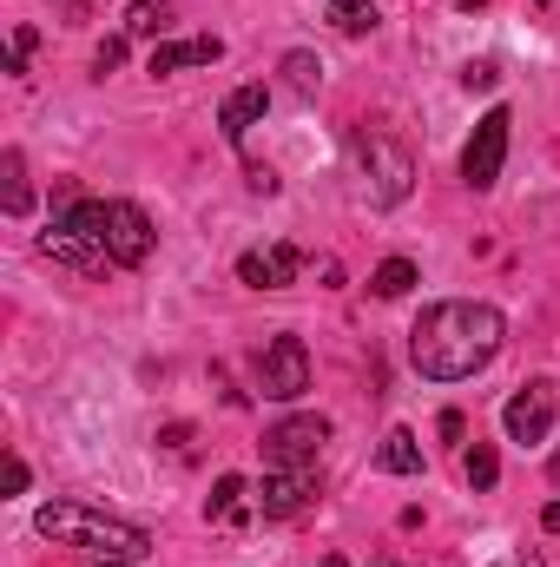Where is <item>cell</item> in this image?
Returning <instances> with one entry per match:
<instances>
[{
    "instance_id": "6da1fadb",
    "label": "cell",
    "mask_w": 560,
    "mask_h": 567,
    "mask_svg": "<svg viewBox=\"0 0 560 567\" xmlns=\"http://www.w3.org/2000/svg\"><path fill=\"white\" fill-rule=\"evenodd\" d=\"M508 343V317L481 297H442L428 303L409 330V363L428 383H462L475 370H488Z\"/></svg>"
},
{
    "instance_id": "7a4b0ae2",
    "label": "cell",
    "mask_w": 560,
    "mask_h": 567,
    "mask_svg": "<svg viewBox=\"0 0 560 567\" xmlns=\"http://www.w3.org/2000/svg\"><path fill=\"white\" fill-rule=\"evenodd\" d=\"M53 225H66V231H80V238H93L120 271H139L145 258H152V245H158L152 218H145L133 198H86V192H60Z\"/></svg>"
},
{
    "instance_id": "3957f363",
    "label": "cell",
    "mask_w": 560,
    "mask_h": 567,
    "mask_svg": "<svg viewBox=\"0 0 560 567\" xmlns=\"http://www.w3.org/2000/svg\"><path fill=\"white\" fill-rule=\"evenodd\" d=\"M33 528H40L53 548H93V555H106V561H139L145 548H152V535H145L139 522H120V515H106V508H86V502H46V508L33 515Z\"/></svg>"
},
{
    "instance_id": "277c9868",
    "label": "cell",
    "mask_w": 560,
    "mask_h": 567,
    "mask_svg": "<svg viewBox=\"0 0 560 567\" xmlns=\"http://www.w3.org/2000/svg\"><path fill=\"white\" fill-rule=\"evenodd\" d=\"M251 377H258V396L265 403H297L303 390H310V350H303V337H271L265 350H258V363H251Z\"/></svg>"
},
{
    "instance_id": "5b68a950",
    "label": "cell",
    "mask_w": 560,
    "mask_h": 567,
    "mask_svg": "<svg viewBox=\"0 0 560 567\" xmlns=\"http://www.w3.org/2000/svg\"><path fill=\"white\" fill-rule=\"evenodd\" d=\"M508 133H515V113H508V106H488V113L475 120V133L462 145V185H468V192H488V185L501 178V165H508Z\"/></svg>"
},
{
    "instance_id": "8992f818",
    "label": "cell",
    "mask_w": 560,
    "mask_h": 567,
    "mask_svg": "<svg viewBox=\"0 0 560 567\" xmlns=\"http://www.w3.org/2000/svg\"><path fill=\"white\" fill-rule=\"evenodd\" d=\"M356 158H363V172H370V198H376V205H403V198H409L416 165H409V152L396 140L363 133V140H356Z\"/></svg>"
},
{
    "instance_id": "52a82bcc",
    "label": "cell",
    "mask_w": 560,
    "mask_h": 567,
    "mask_svg": "<svg viewBox=\"0 0 560 567\" xmlns=\"http://www.w3.org/2000/svg\"><path fill=\"white\" fill-rule=\"evenodd\" d=\"M317 488H323V468L310 462V468H265V482H258V515L265 522H290V515H303L310 502H317Z\"/></svg>"
},
{
    "instance_id": "ba28073f",
    "label": "cell",
    "mask_w": 560,
    "mask_h": 567,
    "mask_svg": "<svg viewBox=\"0 0 560 567\" xmlns=\"http://www.w3.org/2000/svg\"><path fill=\"white\" fill-rule=\"evenodd\" d=\"M330 442L323 416H283L278 429H265V468H310Z\"/></svg>"
},
{
    "instance_id": "9c48e42d",
    "label": "cell",
    "mask_w": 560,
    "mask_h": 567,
    "mask_svg": "<svg viewBox=\"0 0 560 567\" xmlns=\"http://www.w3.org/2000/svg\"><path fill=\"white\" fill-rule=\"evenodd\" d=\"M501 429H508V442H521V449L548 442V429H554V383H548V377L521 383V390L508 396V410H501Z\"/></svg>"
},
{
    "instance_id": "30bf717a",
    "label": "cell",
    "mask_w": 560,
    "mask_h": 567,
    "mask_svg": "<svg viewBox=\"0 0 560 567\" xmlns=\"http://www.w3.org/2000/svg\"><path fill=\"white\" fill-rule=\"evenodd\" d=\"M225 60V40L218 33H191V40H158L152 53H145V73L152 80H172V73H185V66H218Z\"/></svg>"
},
{
    "instance_id": "8fae6325",
    "label": "cell",
    "mask_w": 560,
    "mask_h": 567,
    "mask_svg": "<svg viewBox=\"0 0 560 567\" xmlns=\"http://www.w3.org/2000/svg\"><path fill=\"white\" fill-rule=\"evenodd\" d=\"M40 251L53 258V265H66V271H80V278H106V271H120L93 238H80V231H66V225H46L40 231Z\"/></svg>"
},
{
    "instance_id": "7c38bea8",
    "label": "cell",
    "mask_w": 560,
    "mask_h": 567,
    "mask_svg": "<svg viewBox=\"0 0 560 567\" xmlns=\"http://www.w3.org/2000/svg\"><path fill=\"white\" fill-rule=\"evenodd\" d=\"M303 271V251L297 245H265V251H245L238 258V284H251V290H290Z\"/></svg>"
},
{
    "instance_id": "4fadbf2b",
    "label": "cell",
    "mask_w": 560,
    "mask_h": 567,
    "mask_svg": "<svg viewBox=\"0 0 560 567\" xmlns=\"http://www.w3.org/2000/svg\"><path fill=\"white\" fill-rule=\"evenodd\" d=\"M265 113H271V86H265V80H251V86H238V93L218 106V133H225L231 145H245V133H251Z\"/></svg>"
},
{
    "instance_id": "5bb4252c",
    "label": "cell",
    "mask_w": 560,
    "mask_h": 567,
    "mask_svg": "<svg viewBox=\"0 0 560 567\" xmlns=\"http://www.w3.org/2000/svg\"><path fill=\"white\" fill-rule=\"evenodd\" d=\"M258 515V488L245 482V475H218V488H211V502H205V522H218V528H245Z\"/></svg>"
},
{
    "instance_id": "9a60e30c",
    "label": "cell",
    "mask_w": 560,
    "mask_h": 567,
    "mask_svg": "<svg viewBox=\"0 0 560 567\" xmlns=\"http://www.w3.org/2000/svg\"><path fill=\"white\" fill-rule=\"evenodd\" d=\"M376 468H383V475H422L416 429H390V435H383V449H376Z\"/></svg>"
},
{
    "instance_id": "2e32d148",
    "label": "cell",
    "mask_w": 560,
    "mask_h": 567,
    "mask_svg": "<svg viewBox=\"0 0 560 567\" xmlns=\"http://www.w3.org/2000/svg\"><path fill=\"white\" fill-rule=\"evenodd\" d=\"M172 33V7L165 0H133L126 7V40H165Z\"/></svg>"
},
{
    "instance_id": "e0dca14e",
    "label": "cell",
    "mask_w": 560,
    "mask_h": 567,
    "mask_svg": "<svg viewBox=\"0 0 560 567\" xmlns=\"http://www.w3.org/2000/svg\"><path fill=\"white\" fill-rule=\"evenodd\" d=\"M330 27L350 33V40H363V33L383 27V13H376V0H330Z\"/></svg>"
},
{
    "instance_id": "ac0fdd59",
    "label": "cell",
    "mask_w": 560,
    "mask_h": 567,
    "mask_svg": "<svg viewBox=\"0 0 560 567\" xmlns=\"http://www.w3.org/2000/svg\"><path fill=\"white\" fill-rule=\"evenodd\" d=\"M462 475H468V488H475V495H488V488L501 482V455H495V442L462 449Z\"/></svg>"
},
{
    "instance_id": "d6986e66",
    "label": "cell",
    "mask_w": 560,
    "mask_h": 567,
    "mask_svg": "<svg viewBox=\"0 0 560 567\" xmlns=\"http://www.w3.org/2000/svg\"><path fill=\"white\" fill-rule=\"evenodd\" d=\"M416 258H383V265H376V271H370V290H376V297H409V290H416Z\"/></svg>"
},
{
    "instance_id": "ffe728a7",
    "label": "cell",
    "mask_w": 560,
    "mask_h": 567,
    "mask_svg": "<svg viewBox=\"0 0 560 567\" xmlns=\"http://www.w3.org/2000/svg\"><path fill=\"white\" fill-rule=\"evenodd\" d=\"M0 172H7V192H0L7 218H27V212H33V192H27V158H20V152H7V158H0Z\"/></svg>"
},
{
    "instance_id": "44dd1931",
    "label": "cell",
    "mask_w": 560,
    "mask_h": 567,
    "mask_svg": "<svg viewBox=\"0 0 560 567\" xmlns=\"http://www.w3.org/2000/svg\"><path fill=\"white\" fill-rule=\"evenodd\" d=\"M283 73H290V93H303V100L323 86V60L317 53H283Z\"/></svg>"
},
{
    "instance_id": "7402d4cb",
    "label": "cell",
    "mask_w": 560,
    "mask_h": 567,
    "mask_svg": "<svg viewBox=\"0 0 560 567\" xmlns=\"http://www.w3.org/2000/svg\"><path fill=\"white\" fill-rule=\"evenodd\" d=\"M462 86H468V93H495V86H501V66H495V60H468V66H462Z\"/></svg>"
},
{
    "instance_id": "603a6c76",
    "label": "cell",
    "mask_w": 560,
    "mask_h": 567,
    "mask_svg": "<svg viewBox=\"0 0 560 567\" xmlns=\"http://www.w3.org/2000/svg\"><path fill=\"white\" fill-rule=\"evenodd\" d=\"M33 47H40V33H33V27H13V47H7V73H13V80L27 73V53H33Z\"/></svg>"
},
{
    "instance_id": "cb8c5ba5",
    "label": "cell",
    "mask_w": 560,
    "mask_h": 567,
    "mask_svg": "<svg viewBox=\"0 0 560 567\" xmlns=\"http://www.w3.org/2000/svg\"><path fill=\"white\" fill-rule=\"evenodd\" d=\"M120 60H126V33H113V40L93 53V66H100V73H106V66H120Z\"/></svg>"
},
{
    "instance_id": "d4e9b609",
    "label": "cell",
    "mask_w": 560,
    "mask_h": 567,
    "mask_svg": "<svg viewBox=\"0 0 560 567\" xmlns=\"http://www.w3.org/2000/svg\"><path fill=\"white\" fill-rule=\"evenodd\" d=\"M7 495H27V462L20 455H7Z\"/></svg>"
},
{
    "instance_id": "484cf974",
    "label": "cell",
    "mask_w": 560,
    "mask_h": 567,
    "mask_svg": "<svg viewBox=\"0 0 560 567\" xmlns=\"http://www.w3.org/2000/svg\"><path fill=\"white\" fill-rule=\"evenodd\" d=\"M462 429H468L462 423V410H442V435H448V442H462Z\"/></svg>"
},
{
    "instance_id": "4316f807",
    "label": "cell",
    "mask_w": 560,
    "mask_h": 567,
    "mask_svg": "<svg viewBox=\"0 0 560 567\" xmlns=\"http://www.w3.org/2000/svg\"><path fill=\"white\" fill-rule=\"evenodd\" d=\"M541 528H548V535H560V502H548V508H541Z\"/></svg>"
},
{
    "instance_id": "83f0119b",
    "label": "cell",
    "mask_w": 560,
    "mask_h": 567,
    "mask_svg": "<svg viewBox=\"0 0 560 567\" xmlns=\"http://www.w3.org/2000/svg\"><path fill=\"white\" fill-rule=\"evenodd\" d=\"M548 475H554V488H560V442H554V462H548Z\"/></svg>"
},
{
    "instance_id": "f1b7e54d",
    "label": "cell",
    "mask_w": 560,
    "mask_h": 567,
    "mask_svg": "<svg viewBox=\"0 0 560 567\" xmlns=\"http://www.w3.org/2000/svg\"><path fill=\"white\" fill-rule=\"evenodd\" d=\"M317 567H350V561H343V555H323V561H317Z\"/></svg>"
},
{
    "instance_id": "f546056e",
    "label": "cell",
    "mask_w": 560,
    "mask_h": 567,
    "mask_svg": "<svg viewBox=\"0 0 560 567\" xmlns=\"http://www.w3.org/2000/svg\"><path fill=\"white\" fill-rule=\"evenodd\" d=\"M100 567H133V561H100Z\"/></svg>"
},
{
    "instance_id": "4dcf8cb0",
    "label": "cell",
    "mask_w": 560,
    "mask_h": 567,
    "mask_svg": "<svg viewBox=\"0 0 560 567\" xmlns=\"http://www.w3.org/2000/svg\"><path fill=\"white\" fill-rule=\"evenodd\" d=\"M508 567H541V561H508Z\"/></svg>"
},
{
    "instance_id": "1f68e13d",
    "label": "cell",
    "mask_w": 560,
    "mask_h": 567,
    "mask_svg": "<svg viewBox=\"0 0 560 567\" xmlns=\"http://www.w3.org/2000/svg\"><path fill=\"white\" fill-rule=\"evenodd\" d=\"M462 7H481V0H462Z\"/></svg>"
},
{
    "instance_id": "d6a6232c",
    "label": "cell",
    "mask_w": 560,
    "mask_h": 567,
    "mask_svg": "<svg viewBox=\"0 0 560 567\" xmlns=\"http://www.w3.org/2000/svg\"><path fill=\"white\" fill-rule=\"evenodd\" d=\"M376 567H396V561H376Z\"/></svg>"
}]
</instances>
